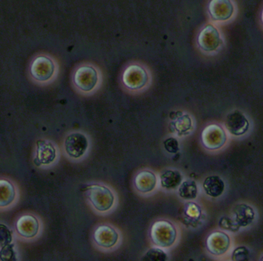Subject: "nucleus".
Returning a JSON list of instances; mask_svg holds the SVG:
<instances>
[{
    "label": "nucleus",
    "mask_w": 263,
    "mask_h": 261,
    "mask_svg": "<svg viewBox=\"0 0 263 261\" xmlns=\"http://www.w3.org/2000/svg\"><path fill=\"white\" fill-rule=\"evenodd\" d=\"M29 72L35 83L41 86H48L58 77L59 66L54 58L49 54H38L31 61Z\"/></svg>",
    "instance_id": "1"
},
{
    "label": "nucleus",
    "mask_w": 263,
    "mask_h": 261,
    "mask_svg": "<svg viewBox=\"0 0 263 261\" xmlns=\"http://www.w3.org/2000/svg\"><path fill=\"white\" fill-rule=\"evenodd\" d=\"M98 79L97 69L89 63L78 65L72 73L73 86L82 95L92 92L97 87Z\"/></svg>",
    "instance_id": "2"
},
{
    "label": "nucleus",
    "mask_w": 263,
    "mask_h": 261,
    "mask_svg": "<svg viewBox=\"0 0 263 261\" xmlns=\"http://www.w3.org/2000/svg\"><path fill=\"white\" fill-rule=\"evenodd\" d=\"M84 190L89 204L98 212H107L114 205V194L106 186L98 184H90L86 186Z\"/></svg>",
    "instance_id": "3"
},
{
    "label": "nucleus",
    "mask_w": 263,
    "mask_h": 261,
    "mask_svg": "<svg viewBox=\"0 0 263 261\" xmlns=\"http://www.w3.org/2000/svg\"><path fill=\"white\" fill-rule=\"evenodd\" d=\"M89 148V139L80 131L70 133L63 141L65 154L71 161L83 160Z\"/></svg>",
    "instance_id": "4"
},
{
    "label": "nucleus",
    "mask_w": 263,
    "mask_h": 261,
    "mask_svg": "<svg viewBox=\"0 0 263 261\" xmlns=\"http://www.w3.org/2000/svg\"><path fill=\"white\" fill-rule=\"evenodd\" d=\"M36 145L34 165L43 169H48L55 165L60 158V150L58 146L48 139H39Z\"/></svg>",
    "instance_id": "5"
},
{
    "label": "nucleus",
    "mask_w": 263,
    "mask_h": 261,
    "mask_svg": "<svg viewBox=\"0 0 263 261\" xmlns=\"http://www.w3.org/2000/svg\"><path fill=\"white\" fill-rule=\"evenodd\" d=\"M151 237L153 244L159 248L172 247L177 232L172 224L166 220L156 221L151 228Z\"/></svg>",
    "instance_id": "6"
},
{
    "label": "nucleus",
    "mask_w": 263,
    "mask_h": 261,
    "mask_svg": "<svg viewBox=\"0 0 263 261\" xmlns=\"http://www.w3.org/2000/svg\"><path fill=\"white\" fill-rule=\"evenodd\" d=\"M16 230L21 237L27 240H36L43 232V224L39 217L26 214L21 216L16 223Z\"/></svg>",
    "instance_id": "7"
},
{
    "label": "nucleus",
    "mask_w": 263,
    "mask_h": 261,
    "mask_svg": "<svg viewBox=\"0 0 263 261\" xmlns=\"http://www.w3.org/2000/svg\"><path fill=\"white\" fill-rule=\"evenodd\" d=\"M92 237L95 244L102 250L113 249L119 240L117 231L108 225H101L96 228Z\"/></svg>",
    "instance_id": "8"
},
{
    "label": "nucleus",
    "mask_w": 263,
    "mask_h": 261,
    "mask_svg": "<svg viewBox=\"0 0 263 261\" xmlns=\"http://www.w3.org/2000/svg\"><path fill=\"white\" fill-rule=\"evenodd\" d=\"M123 83L130 90L141 89L147 83L148 75L144 68L139 65H130L124 70Z\"/></svg>",
    "instance_id": "9"
},
{
    "label": "nucleus",
    "mask_w": 263,
    "mask_h": 261,
    "mask_svg": "<svg viewBox=\"0 0 263 261\" xmlns=\"http://www.w3.org/2000/svg\"><path fill=\"white\" fill-rule=\"evenodd\" d=\"M226 132L219 125L213 124L207 126L201 134L203 145L208 149L216 150L226 144Z\"/></svg>",
    "instance_id": "10"
},
{
    "label": "nucleus",
    "mask_w": 263,
    "mask_h": 261,
    "mask_svg": "<svg viewBox=\"0 0 263 261\" xmlns=\"http://www.w3.org/2000/svg\"><path fill=\"white\" fill-rule=\"evenodd\" d=\"M231 239L224 232H215L208 236L206 247L208 252L215 256H221L229 251Z\"/></svg>",
    "instance_id": "11"
},
{
    "label": "nucleus",
    "mask_w": 263,
    "mask_h": 261,
    "mask_svg": "<svg viewBox=\"0 0 263 261\" xmlns=\"http://www.w3.org/2000/svg\"><path fill=\"white\" fill-rule=\"evenodd\" d=\"M198 43L204 51H214L221 43L219 31L212 25H208L201 30L198 37Z\"/></svg>",
    "instance_id": "12"
},
{
    "label": "nucleus",
    "mask_w": 263,
    "mask_h": 261,
    "mask_svg": "<svg viewBox=\"0 0 263 261\" xmlns=\"http://www.w3.org/2000/svg\"><path fill=\"white\" fill-rule=\"evenodd\" d=\"M226 126L230 133L236 136L244 134L249 128V123L240 111H235L228 115Z\"/></svg>",
    "instance_id": "13"
},
{
    "label": "nucleus",
    "mask_w": 263,
    "mask_h": 261,
    "mask_svg": "<svg viewBox=\"0 0 263 261\" xmlns=\"http://www.w3.org/2000/svg\"><path fill=\"white\" fill-rule=\"evenodd\" d=\"M209 11L214 21H226L234 12L232 3L229 0H213L209 4Z\"/></svg>",
    "instance_id": "14"
},
{
    "label": "nucleus",
    "mask_w": 263,
    "mask_h": 261,
    "mask_svg": "<svg viewBox=\"0 0 263 261\" xmlns=\"http://www.w3.org/2000/svg\"><path fill=\"white\" fill-rule=\"evenodd\" d=\"M156 175L149 171H142L136 175L134 184L136 189L141 193L152 192L156 186Z\"/></svg>",
    "instance_id": "15"
},
{
    "label": "nucleus",
    "mask_w": 263,
    "mask_h": 261,
    "mask_svg": "<svg viewBox=\"0 0 263 261\" xmlns=\"http://www.w3.org/2000/svg\"><path fill=\"white\" fill-rule=\"evenodd\" d=\"M234 222L239 227H246L253 222L254 212L252 208L246 204L236 206L234 210Z\"/></svg>",
    "instance_id": "16"
},
{
    "label": "nucleus",
    "mask_w": 263,
    "mask_h": 261,
    "mask_svg": "<svg viewBox=\"0 0 263 261\" xmlns=\"http://www.w3.org/2000/svg\"><path fill=\"white\" fill-rule=\"evenodd\" d=\"M16 197V190L12 183L8 179H0V207L11 205Z\"/></svg>",
    "instance_id": "17"
},
{
    "label": "nucleus",
    "mask_w": 263,
    "mask_h": 261,
    "mask_svg": "<svg viewBox=\"0 0 263 261\" xmlns=\"http://www.w3.org/2000/svg\"><path fill=\"white\" fill-rule=\"evenodd\" d=\"M206 194L213 197H218L224 190V184L222 179L218 176H210L203 184Z\"/></svg>",
    "instance_id": "18"
},
{
    "label": "nucleus",
    "mask_w": 263,
    "mask_h": 261,
    "mask_svg": "<svg viewBox=\"0 0 263 261\" xmlns=\"http://www.w3.org/2000/svg\"><path fill=\"white\" fill-rule=\"evenodd\" d=\"M181 175L177 171H166L161 176V186L166 189H174L180 185Z\"/></svg>",
    "instance_id": "19"
},
{
    "label": "nucleus",
    "mask_w": 263,
    "mask_h": 261,
    "mask_svg": "<svg viewBox=\"0 0 263 261\" xmlns=\"http://www.w3.org/2000/svg\"><path fill=\"white\" fill-rule=\"evenodd\" d=\"M197 186L194 180H187L181 184L179 189L181 197L185 199H195L197 196Z\"/></svg>",
    "instance_id": "20"
},
{
    "label": "nucleus",
    "mask_w": 263,
    "mask_h": 261,
    "mask_svg": "<svg viewBox=\"0 0 263 261\" xmlns=\"http://www.w3.org/2000/svg\"><path fill=\"white\" fill-rule=\"evenodd\" d=\"M167 254L161 248H151L143 256L141 261H167Z\"/></svg>",
    "instance_id": "21"
},
{
    "label": "nucleus",
    "mask_w": 263,
    "mask_h": 261,
    "mask_svg": "<svg viewBox=\"0 0 263 261\" xmlns=\"http://www.w3.org/2000/svg\"><path fill=\"white\" fill-rule=\"evenodd\" d=\"M201 209L197 204L189 203L184 206V215L187 218L190 223L196 222L200 218Z\"/></svg>",
    "instance_id": "22"
},
{
    "label": "nucleus",
    "mask_w": 263,
    "mask_h": 261,
    "mask_svg": "<svg viewBox=\"0 0 263 261\" xmlns=\"http://www.w3.org/2000/svg\"><path fill=\"white\" fill-rule=\"evenodd\" d=\"M0 261H18V254L14 243L1 247Z\"/></svg>",
    "instance_id": "23"
},
{
    "label": "nucleus",
    "mask_w": 263,
    "mask_h": 261,
    "mask_svg": "<svg viewBox=\"0 0 263 261\" xmlns=\"http://www.w3.org/2000/svg\"><path fill=\"white\" fill-rule=\"evenodd\" d=\"M172 124L179 134H184L192 127V121L188 115H183L177 118L176 121H173Z\"/></svg>",
    "instance_id": "24"
},
{
    "label": "nucleus",
    "mask_w": 263,
    "mask_h": 261,
    "mask_svg": "<svg viewBox=\"0 0 263 261\" xmlns=\"http://www.w3.org/2000/svg\"><path fill=\"white\" fill-rule=\"evenodd\" d=\"M232 261H251V254L246 247H239L234 249L231 256Z\"/></svg>",
    "instance_id": "25"
},
{
    "label": "nucleus",
    "mask_w": 263,
    "mask_h": 261,
    "mask_svg": "<svg viewBox=\"0 0 263 261\" xmlns=\"http://www.w3.org/2000/svg\"><path fill=\"white\" fill-rule=\"evenodd\" d=\"M12 243V232L6 225L0 224V246L3 247Z\"/></svg>",
    "instance_id": "26"
},
{
    "label": "nucleus",
    "mask_w": 263,
    "mask_h": 261,
    "mask_svg": "<svg viewBox=\"0 0 263 261\" xmlns=\"http://www.w3.org/2000/svg\"><path fill=\"white\" fill-rule=\"evenodd\" d=\"M219 226L223 229L231 231V232H237L239 229V227L236 225L234 220H232L227 217H224L221 219L220 222H219Z\"/></svg>",
    "instance_id": "27"
},
{
    "label": "nucleus",
    "mask_w": 263,
    "mask_h": 261,
    "mask_svg": "<svg viewBox=\"0 0 263 261\" xmlns=\"http://www.w3.org/2000/svg\"><path fill=\"white\" fill-rule=\"evenodd\" d=\"M164 148L170 153L177 152L179 151V143L175 138H169L164 142Z\"/></svg>",
    "instance_id": "28"
}]
</instances>
